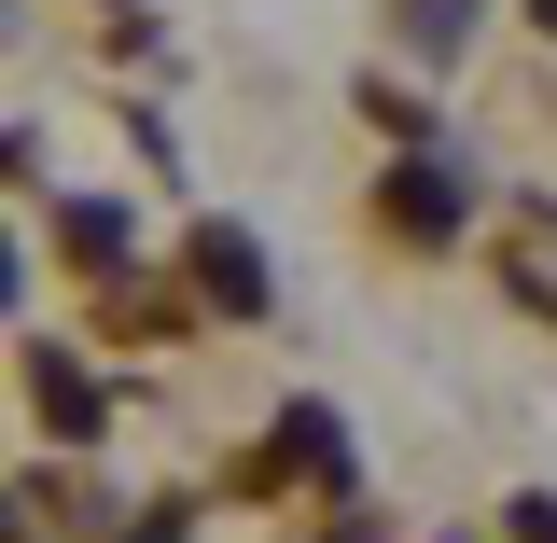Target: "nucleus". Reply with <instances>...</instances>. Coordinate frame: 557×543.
<instances>
[{
    "label": "nucleus",
    "instance_id": "1",
    "mask_svg": "<svg viewBox=\"0 0 557 543\" xmlns=\"http://www.w3.org/2000/svg\"><path fill=\"white\" fill-rule=\"evenodd\" d=\"M182 266H196V293L223 307V321H265V307H278V293H265V251H251L237 223H196V237H182Z\"/></svg>",
    "mask_w": 557,
    "mask_h": 543
},
{
    "label": "nucleus",
    "instance_id": "2",
    "mask_svg": "<svg viewBox=\"0 0 557 543\" xmlns=\"http://www.w3.org/2000/svg\"><path fill=\"white\" fill-rule=\"evenodd\" d=\"M376 209H391V223H405L418 251H446V237H460V168H446V153H405V168H391V182H376Z\"/></svg>",
    "mask_w": 557,
    "mask_h": 543
},
{
    "label": "nucleus",
    "instance_id": "3",
    "mask_svg": "<svg viewBox=\"0 0 557 543\" xmlns=\"http://www.w3.org/2000/svg\"><path fill=\"white\" fill-rule=\"evenodd\" d=\"M251 474H307V488H348V432H335V405H293V418H278V446H265V460H251Z\"/></svg>",
    "mask_w": 557,
    "mask_h": 543
},
{
    "label": "nucleus",
    "instance_id": "4",
    "mask_svg": "<svg viewBox=\"0 0 557 543\" xmlns=\"http://www.w3.org/2000/svg\"><path fill=\"white\" fill-rule=\"evenodd\" d=\"M28 405H42V432H70V446H84V432H98V377H84V362H57V348H28Z\"/></svg>",
    "mask_w": 557,
    "mask_h": 543
},
{
    "label": "nucleus",
    "instance_id": "5",
    "mask_svg": "<svg viewBox=\"0 0 557 543\" xmlns=\"http://www.w3.org/2000/svg\"><path fill=\"white\" fill-rule=\"evenodd\" d=\"M57 237H70V251H84V266H98V279H112V266H126V209H98V196H84V209H70V223H57Z\"/></svg>",
    "mask_w": 557,
    "mask_h": 543
},
{
    "label": "nucleus",
    "instance_id": "6",
    "mask_svg": "<svg viewBox=\"0 0 557 543\" xmlns=\"http://www.w3.org/2000/svg\"><path fill=\"white\" fill-rule=\"evenodd\" d=\"M405 42L418 57H460L474 42V0H405Z\"/></svg>",
    "mask_w": 557,
    "mask_h": 543
},
{
    "label": "nucleus",
    "instance_id": "7",
    "mask_svg": "<svg viewBox=\"0 0 557 543\" xmlns=\"http://www.w3.org/2000/svg\"><path fill=\"white\" fill-rule=\"evenodd\" d=\"M502 530H516V543H557V502H544V488H530V502H516Z\"/></svg>",
    "mask_w": 557,
    "mask_h": 543
},
{
    "label": "nucleus",
    "instance_id": "8",
    "mask_svg": "<svg viewBox=\"0 0 557 543\" xmlns=\"http://www.w3.org/2000/svg\"><path fill=\"white\" fill-rule=\"evenodd\" d=\"M530 14H544V28H557V0H530Z\"/></svg>",
    "mask_w": 557,
    "mask_h": 543
}]
</instances>
